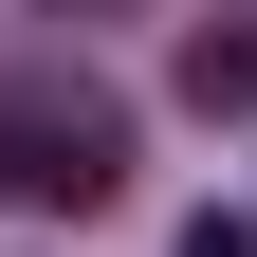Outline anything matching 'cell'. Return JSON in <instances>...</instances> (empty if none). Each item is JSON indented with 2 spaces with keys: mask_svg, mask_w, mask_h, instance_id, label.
<instances>
[{
  "mask_svg": "<svg viewBox=\"0 0 257 257\" xmlns=\"http://www.w3.org/2000/svg\"><path fill=\"white\" fill-rule=\"evenodd\" d=\"M166 74H184V110H202V128H257V0L184 19V55H166Z\"/></svg>",
  "mask_w": 257,
  "mask_h": 257,
  "instance_id": "cell-2",
  "label": "cell"
},
{
  "mask_svg": "<svg viewBox=\"0 0 257 257\" xmlns=\"http://www.w3.org/2000/svg\"><path fill=\"white\" fill-rule=\"evenodd\" d=\"M166 257H257V220H184V239H166Z\"/></svg>",
  "mask_w": 257,
  "mask_h": 257,
  "instance_id": "cell-3",
  "label": "cell"
},
{
  "mask_svg": "<svg viewBox=\"0 0 257 257\" xmlns=\"http://www.w3.org/2000/svg\"><path fill=\"white\" fill-rule=\"evenodd\" d=\"M128 184V110L74 74H0V202H37V220H92Z\"/></svg>",
  "mask_w": 257,
  "mask_h": 257,
  "instance_id": "cell-1",
  "label": "cell"
}]
</instances>
